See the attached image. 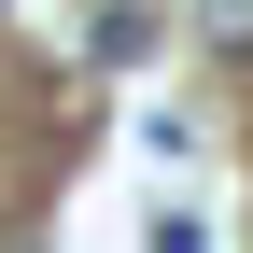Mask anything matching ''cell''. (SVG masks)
I'll use <instances>...</instances> for the list:
<instances>
[]
</instances>
